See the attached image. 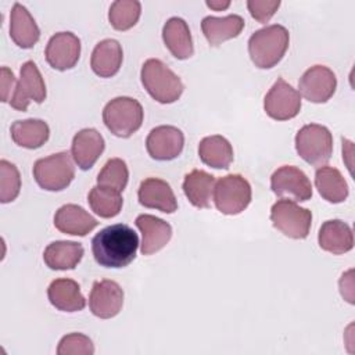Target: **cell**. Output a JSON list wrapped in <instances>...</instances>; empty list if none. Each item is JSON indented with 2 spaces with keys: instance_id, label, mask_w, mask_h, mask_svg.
Wrapping results in <instances>:
<instances>
[{
  "instance_id": "cell-28",
  "label": "cell",
  "mask_w": 355,
  "mask_h": 355,
  "mask_svg": "<svg viewBox=\"0 0 355 355\" xmlns=\"http://www.w3.org/2000/svg\"><path fill=\"white\" fill-rule=\"evenodd\" d=\"M10 132L15 144L29 150L42 147L50 136L49 125L43 119L35 118L12 122Z\"/></svg>"
},
{
  "instance_id": "cell-26",
  "label": "cell",
  "mask_w": 355,
  "mask_h": 355,
  "mask_svg": "<svg viewBox=\"0 0 355 355\" xmlns=\"http://www.w3.org/2000/svg\"><path fill=\"white\" fill-rule=\"evenodd\" d=\"M215 183L214 175L202 169H193L184 176L182 187L191 205L197 208H209L214 197Z\"/></svg>"
},
{
  "instance_id": "cell-12",
  "label": "cell",
  "mask_w": 355,
  "mask_h": 355,
  "mask_svg": "<svg viewBox=\"0 0 355 355\" xmlns=\"http://www.w3.org/2000/svg\"><path fill=\"white\" fill-rule=\"evenodd\" d=\"M298 93L311 103L322 104L330 100L337 89L334 72L324 65H313L298 80Z\"/></svg>"
},
{
  "instance_id": "cell-38",
  "label": "cell",
  "mask_w": 355,
  "mask_h": 355,
  "mask_svg": "<svg viewBox=\"0 0 355 355\" xmlns=\"http://www.w3.org/2000/svg\"><path fill=\"white\" fill-rule=\"evenodd\" d=\"M207 6L215 11H222L230 6V1H207Z\"/></svg>"
},
{
  "instance_id": "cell-10",
  "label": "cell",
  "mask_w": 355,
  "mask_h": 355,
  "mask_svg": "<svg viewBox=\"0 0 355 355\" xmlns=\"http://www.w3.org/2000/svg\"><path fill=\"white\" fill-rule=\"evenodd\" d=\"M263 110L275 121L293 119L301 110V94L283 78H277L263 98Z\"/></svg>"
},
{
  "instance_id": "cell-11",
  "label": "cell",
  "mask_w": 355,
  "mask_h": 355,
  "mask_svg": "<svg viewBox=\"0 0 355 355\" xmlns=\"http://www.w3.org/2000/svg\"><path fill=\"white\" fill-rule=\"evenodd\" d=\"M270 189L277 197H288L293 201H308L313 194L308 176L293 165H283L272 173Z\"/></svg>"
},
{
  "instance_id": "cell-35",
  "label": "cell",
  "mask_w": 355,
  "mask_h": 355,
  "mask_svg": "<svg viewBox=\"0 0 355 355\" xmlns=\"http://www.w3.org/2000/svg\"><path fill=\"white\" fill-rule=\"evenodd\" d=\"M58 355H93V341L82 333H71L61 338L57 348Z\"/></svg>"
},
{
  "instance_id": "cell-15",
  "label": "cell",
  "mask_w": 355,
  "mask_h": 355,
  "mask_svg": "<svg viewBox=\"0 0 355 355\" xmlns=\"http://www.w3.org/2000/svg\"><path fill=\"white\" fill-rule=\"evenodd\" d=\"M123 305V290L114 280H97L93 283L89 295V308L100 319L116 316Z\"/></svg>"
},
{
  "instance_id": "cell-16",
  "label": "cell",
  "mask_w": 355,
  "mask_h": 355,
  "mask_svg": "<svg viewBox=\"0 0 355 355\" xmlns=\"http://www.w3.org/2000/svg\"><path fill=\"white\" fill-rule=\"evenodd\" d=\"M141 233L140 251L143 255H153L162 250L172 237V227L168 222L154 215L141 214L135 220Z\"/></svg>"
},
{
  "instance_id": "cell-34",
  "label": "cell",
  "mask_w": 355,
  "mask_h": 355,
  "mask_svg": "<svg viewBox=\"0 0 355 355\" xmlns=\"http://www.w3.org/2000/svg\"><path fill=\"white\" fill-rule=\"evenodd\" d=\"M21 190V176L18 168L7 159L0 161V201L3 204L14 201Z\"/></svg>"
},
{
  "instance_id": "cell-21",
  "label": "cell",
  "mask_w": 355,
  "mask_h": 355,
  "mask_svg": "<svg viewBox=\"0 0 355 355\" xmlns=\"http://www.w3.org/2000/svg\"><path fill=\"white\" fill-rule=\"evenodd\" d=\"M162 40L165 47L178 60H187L194 53L191 33L183 18L172 17L165 22L162 28Z\"/></svg>"
},
{
  "instance_id": "cell-37",
  "label": "cell",
  "mask_w": 355,
  "mask_h": 355,
  "mask_svg": "<svg viewBox=\"0 0 355 355\" xmlns=\"http://www.w3.org/2000/svg\"><path fill=\"white\" fill-rule=\"evenodd\" d=\"M14 83H15V76L12 73L11 69H8L7 67H1V82H0V87H1V101L3 103H10L11 100V90L14 89Z\"/></svg>"
},
{
  "instance_id": "cell-18",
  "label": "cell",
  "mask_w": 355,
  "mask_h": 355,
  "mask_svg": "<svg viewBox=\"0 0 355 355\" xmlns=\"http://www.w3.org/2000/svg\"><path fill=\"white\" fill-rule=\"evenodd\" d=\"M104 147L105 141L101 133L93 128H85L73 136L71 155L82 171H87L100 158Z\"/></svg>"
},
{
  "instance_id": "cell-31",
  "label": "cell",
  "mask_w": 355,
  "mask_h": 355,
  "mask_svg": "<svg viewBox=\"0 0 355 355\" xmlns=\"http://www.w3.org/2000/svg\"><path fill=\"white\" fill-rule=\"evenodd\" d=\"M87 202L94 214L100 218L110 219L121 212L123 200L119 191L97 184L89 191Z\"/></svg>"
},
{
  "instance_id": "cell-9",
  "label": "cell",
  "mask_w": 355,
  "mask_h": 355,
  "mask_svg": "<svg viewBox=\"0 0 355 355\" xmlns=\"http://www.w3.org/2000/svg\"><path fill=\"white\" fill-rule=\"evenodd\" d=\"M46 83L36 64L33 61L24 62L10 105L17 111L25 112L31 101L40 104L46 100Z\"/></svg>"
},
{
  "instance_id": "cell-6",
  "label": "cell",
  "mask_w": 355,
  "mask_h": 355,
  "mask_svg": "<svg viewBox=\"0 0 355 355\" xmlns=\"http://www.w3.org/2000/svg\"><path fill=\"white\" fill-rule=\"evenodd\" d=\"M295 150L305 162L323 166L333 154V136L323 125H304L295 135Z\"/></svg>"
},
{
  "instance_id": "cell-25",
  "label": "cell",
  "mask_w": 355,
  "mask_h": 355,
  "mask_svg": "<svg viewBox=\"0 0 355 355\" xmlns=\"http://www.w3.org/2000/svg\"><path fill=\"white\" fill-rule=\"evenodd\" d=\"M85 254L83 245L76 241H53L44 252L43 261L53 270H68L76 268Z\"/></svg>"
},
{
  "instance_id": "cell-22",
  "label": "cell",
  "mask_w": 355,
  "mask_h": 355,
  "mask_svg": "<svg viewBox=\"0 0 355 355\" xmlns=\"http://www.w3.org/2000/svg\"><path fill=\"white\" fill-rule=\"evenodd\" d=\"M123 60L122 47L115 39H104L96 44L90 57L92 71L100 78H111L118 73Z\"/></svg>"
},
{
  "instance_id": "cell-14",
  "label": "cell",
  "mask_w": 355,
  "mask_h": 355,
  "mask_svg": "<svg viewBox=\"0 0 355 355\" xmlns=\"http://www.w3.org/2000/svg\"><path fill=\"white\" fill-rule=\"evenodd\" d=\"M44 55L51 68L57 71L71 69L80 57V39L72 32H58L47 42Z\"/></svg>"
},
{
  "instance_id": "cell-1",
  "label": "cell",
  "mask_w": 355,
  "mask_h": 355,
  "mask_svg": "<svg viewBox=\"0 0 355 355\" xmlns=\"http://www.w3.org/2000/svg\"><path fill=\"white\" fill-rule=\"evenodd\" d=\"M137 248V233L125 223L107 226L92 239L94 261L104 268L128 266L136 258Z\"/></svg>"
},
{
  "instance_id": "cell-20",
  "label": "cell",
  "mask_w": 355,
  "mask_h": 355,
  "mask_svg": "<svg viewBox=\"0 0 355 355\" xmlns=\"http://www.w3.org/2000/svg\"><path fill=\"white\" fill-rule=\"evenodd\" d=\"M318 243L323 251L341 255L352 250L354 234L348 223L340 219L323 222L318 233Z\"/></svg>"
},
{
  "instance_id": "cell-19",
  "label": "cell",
  "mask_w": 355,
  "mask_h": 355,
  "mask_svg": "<svg viewBox=\"0 0 355 355\" xmlns=\"http://www.w3.org/2000/svg\"><path fill=\"white\" fill-rule=\"evenodd\" d=\"M97 225V219L76 204H65L54 215V226L64 234L86 236Z\"/></svg>"
},
{
  "instance_id": "cell-7",
  "label": "cell",
  "mask_w": 355,
  "mask_h": 355,
  "mask_svg": "<svg viewBox=\"0 0 355 355\" xmlns=\"http://www.w3.org/2000/svg\"><path fill=\"white\" fill-rule=\"evenodd\" d=\"M251 186L248 180L239 175H226L215 183L214 202L219 212L225 215L241 214L251 202Z\"/></svg>"
},
{
  "instance_id": "cell-33",
  "label": "cell",
  "mask_w": 355,
  "mask_h": 355,
  "mask_svg": "<svg viewBox=\"0 0 355 355\" xmlns=\"http://www.w3.org/2000/svg\"><path fill=\"white\" fill-rule=\"evenodd\" d=\"M129 179V169L126 162L121 158H111L105 162L100 173L97 175V184L123 191Z\"/></svg>"
},
{
  "instance_id": "cell-30",
  "label": "cell",
  "mask_w": 355,
  "mask_h": 355,
  "mask_svg": "<svg viewBox=\"0 0 355 355\" xmlns=\"http://www.w3.org/2000/svg\"><path fill=\"white\" fill-rule=\"evenodd\" d=\"M315 186L319 194L331 204H338L348 197V184L341 172L333 166H320L315 173Z\"/></svg>"
},
{
  "instance_id": "cell-36",
  "label": "cell",
  "mask_w": 355,
  "mask_h": 355,
  "mask_svg": "<svg viewBox=\"0 0 355 355\" xmlns=\"http://www.w3.org/2000/svg\"><path fill=\"white\" fill-rule=\"evenodd\" d=\"M248 11L254 19H257L261 24H266L277 11L280 7L279 0H268V1H259V0H248L247 1Z\"/></svg>"
},
{
  "instance_id": "cell-24",
  "label": "cell",
  "mask_w": 355,
  "mask_h": 355,
  "mask_svg": "<svg viewBox=\"0 0 355 355\" xmlns=\"http://www.w3.org/2000/svg\"><path fill=\"white\" fill-rule=\"evenodd\" d=\"M50 304L62 312H79L86 306V300L79 284L72 279H55L47 288Z\"/></svg>"
},
{
  "instance_id": "cell-29",
  "label": "cell",
  "mask_w": 355,
  "mask_h": 355,
  "mask_svg": "<svg viewBox=\"0 0 355 355\" xmlns=\"http://www.w3.org/2000/svg\"><path fill=\"white\" fill-rule=\"evenodd\" d=\"M200 159L215 169H227L233 162V147L220 135L204 137L198 144Z\"/></svg>"
},
{
  "instance_id": "cell-5",
  "label": "cell",
  "mask_w": 355,
  "mask_h": 355,
  "mask_svg": "<svg viewBox=\"0 0 355 355\" xmlns=\"http://www.w3.org/2000/svg\"><path fill=\"white\" fill-rule=\"evenodd\" d=\"M36 183L47 191H61L67 189L75 178L72 155L68 151L39 158L33 165Z\"/></svg>"
},
{
  "instance_id": "cell-2",
  "label": "cell",
  "mask_w": 355,
  "mask_h": 355,
  "mask_svg": "<svg viewBox=\"0 0 355 355\" xmlns=\"http://www.w3.org/2000/svg\"><path fill=\"white\" fill-rule=\"evenodd\" d=\"M290 43L288 31L279 24L255 31L248 39V53L255 67L273 68L284 57Z\"/></svg>"
},
{
  "instance_id": "cell-4",
  "label": "cell",
  "mask_w": 355,
  "mask_h": 355,
  "mask_svg": "<svg viewBox=\"0 0 355 355\" xmlns=\"http://www.w3.org/2000/svg\"><path fill=\"white\" fill-rule=\"evenodd\" d=\"M143 107L141 104L128 96L115 97L108 101L103 110V122L107 129L122 139L130 137L137 132L143 123Z\"/></svg>"
},
{
  "instance_id": "cell-23",
  "label": "cell",
  "mask_w": 355,
  "mask_h": 355,
  "mask_svg": "<svg viewBox=\"0 0 355 355\" xmlns=\"http://www.w3.org/2000/svg\"><path fill=\"white\" fill-rule=\"evenodd\" d=\"M10 37L21 49H32L39 37L40 29L26 7L15 3L10 15Z\"/></svg>"
},
{
  "instance_id": "cell-32",
  "label": "cell",
  "mask_w": 355,
  "mask_h": 355,
  "mask_svg": "<svg viewBox=\"0 0 355 355\" xmlns=\"http://www.w3.org/2000/svg\"><path fill=\"white\" fill-rule=\"evenodd\" d=\"M141 14V4L137 0H116L111 4L108 19L114 29L128 31L133 28Z\"/></svg>"
},
{
  "instance_id": "cell-8",
  "label": "cell",
  "mask_w": 355,
  "mask_h": 355,
  "mask_svg": "<svg viewBox=\"0 0 355 355\" xmlns=\"http://www.w3.org/2000/svg\"><path fill=\"white\" fill-rule=\"evenodd\" d=\"M272 225L284 236L302 240L306 239L312 225V212L300 207L293 200L280 198L270 209Z\"/></svg>"
},
{
  "instance_id": "cell-3",
  "label": "cell",
  "mask_w": 355,
  "mask_h": 355,
  "mask_svg": "<svg viewBox=\"0 0 355 355\" xmlns=\"http://www.w3.org/2000/svg\"><path fill=\"white\" fill-rule=\"evenodd\" d=\"M140 79L146 92L161 104L178 101L184 89L182 79L158 58L144 61Z\"/></svg>"
},
{
  "instance_id": "cell-17",
  "label": "cell",
  "mask_w": 355,
  "mask_h": 355,
  "mask_svg": "<svg viewBox=\"0 0 355 355\" xmlns=\"http://www.w3.org/2000/svg\"><path fill=\"white\" fill-rule=\"evenodd\" d=\"M137 198L143 207L158 209L164 214H173L178 209V201L172 187L158 178L144 179L139 186Z\"/></svg>"
},
{
  "instance_id": "cell-13",
  "label": "cell",
  "mask_w": 355,
  "mask_h": 355,
  "mask_svg": "<svg viewBox=\"0 0 355 355\" xmlns=\"http://www.w3.org/2000/svg\"><path fill=\"white\" fill-rule=\"evenodd\" d=\"M184 146V135L172 125H161L148 133L146 148L148 155L155 161H171L178 158Z\"/></svg>"
},
{
  "instance_id": "cell-27",
  "label": "cell",
  "mask_w": 355,
  "mask_h": 355,
  "mask_svg": "<svg viewBox=\"0 0 355 355\" xmlns=\"http://www.w3.org/2000/svg\"><path fill=\"white\" fill-rule=\"evenodd\" d=\"M243 17L237 14H230L222 18L205 17L201 22V29L211 46H219L225 40L237 37L244 28Z\"/></svg>"
}]
</instances>
